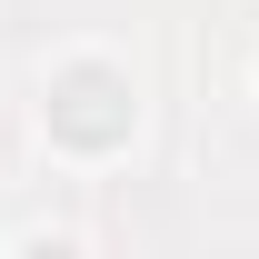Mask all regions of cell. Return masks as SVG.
Here are the masks:
<instances>
[{
    "mask_svg": "<svg viewBox=\"0 0 259 259\" xmlns=\"http://www.w3.org/2000/svg\"><path fill=\"white\" fill-rule=\"evenodd\" d=\"M40 150L70 169H120L130 150H140V70L120 60V50H100V40H70V50H50L40 60Z\"/></svg>",
    "mask_w": 259,
    "mask_h": 259,
    "instance_id": "cell-1",
    "label": "cell"
},
{
    "mask_svg": "<svg viewBox=\"0 0 259 259\" xmlns=\"http://www.w3.org/2000/svg\"><path fill=\"white\" fill-rule=\"evenodd\" d=\"M10 259H100V249H90V229L40 220V229H20V239H10Z\"/></svg>",
    "mask_w": 259,
    "mask_h": 259,
    "instance_id": "cell-2",
    "label": "cell"
}]
</instances>
